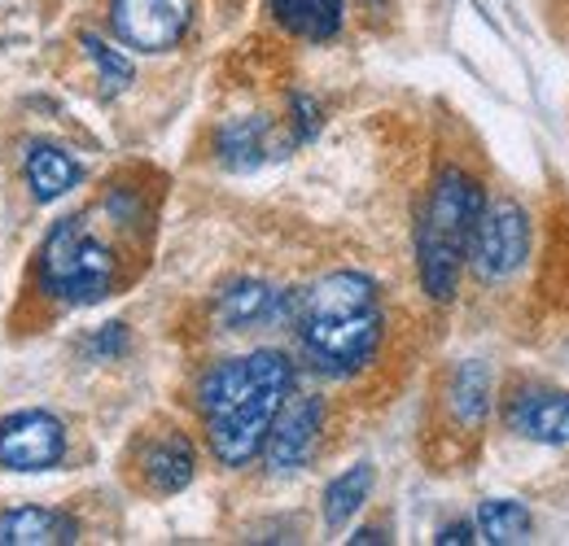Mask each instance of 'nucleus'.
<instances>
[{"label":"nucleus","instance_id":"nucleus-1","mask_svg":"<svg viewBox=\"0 0 569 546\" xmlns=\"http://www.w3.org/2000/svg\"><path fill=\"white\" fill-rule=\"evenodd\" d=\"M293 390V363L281 350H254L223 358L198 385V411L207 424L211 455L223 468H246L263 455L268 428Z\"/></svg>","mask_w":569,"mask_h":546},{"label":"nucleus","instance_id":"nucleus-2","mask_svg":"<svg viewBox=\"0 0 569 546\" xmlns=\"http://www.w3.org/2000/svg\"><path fill=\"white\" fill-rule=\"evenodd\" d=\"M289 324L316 372L338 381L363 372L386 333L377 284L363 272H329L302 293H289Z\"/></svg>","mask_w":569,"mask_h":546},{"label":"nucleus","instance_id":"nucleus-3","mask_svg":"<svg viewBox=\"0 0 569 546\" xmlns=\"http://www.w3.org/2000/svg\"><path fill=\"white\" fill-rule=\"evenodd\" d=\"M482 205H487V193L469 171H460V166L438 171L421 228H417V267H421V284L433 302L456 297V284H460L465 259H469V236L478 228Z\"/></svg>","mask_w":569,"mask_h":546},{"label":"nucleus","instance_id":"nucleus-4","mask_svg":"<svg viewBox=\"0 0 569 546\" xmlns=\"http://www.w3.org/2000/svg\"><path fill=\"white\" fill-rule=\"evenodd\" d=\"M119 284V250L92 228L88 214L62 219L40 250V289L67 306H92Z\"/></svg>","mask_w":569,"mask_h":546},{"label":"nucleus","instance_id":"nucleus-5","mask_svg":"<svg viewBox=\"0 0 569 546\" xmlns=\"http://www.w3.org/2000/svg\"><path fill=\"white\" fill-rule=\"evenodd\" d=\"M530 254V219L517 202H487L482 214H478V228L469 236V267L478 280L496 284V280H508V275L521 272Z\"/></svg>","mask_w":569,"mask_h":546},{"label":"nucleus","instance_id":"nucleus-6","mask_svg":"<svg viewBox=\"0 0 569 546\" xmlns=\"http://www.w3.org/2000/svg\"><path fill=\"white\" fill-rule=\"evenodd\" d=\"M67 459V428L49 411H18L0 419V468L49 473Z\"/></svg>","mask_w":569,"mask_h":546},{"label":"nucleus","instance_id":"nucleus-7","mask_svg":"<svg viewBox=\"0 0 569 546\" xmlns=\"http://www.w3.org/2000/svg\"><path fill=\"white\" fill-rule=\"evenodd\" d=\"M193 0H110V22L128 49L162 53L176 49L189 31Z\"/></svg>","mask_w":569,"mask_h":546},{"label":"nucleus","instance_id":"nucleus-8","mask_svg":"<svg viewBox=\"0 0 569 546\" xmlns=\"http://www.w3.org/2000/svg\"><path fill=\"white\" fill-rule=\"evenodd\" d=\"M325 433V403L316 394H298V398H284L272 428H268V442H263V459L272 473H298L307 468V459L316 455V442Z\"/></svg>","mask_w":569,"mask_h":546},{"label":"nucleus","instance_id":"nucleus-9","mask_svg":"<svg viewBox=\"0 0 569 546\" xmlns=\"http://www.w3.org/2000/svg\"><path fill=\"white\" fill-rule=\"evenodd\" d=\"M503 424L526 442L569 446V394L548 385H521L503 407Z\"/></svg>","mask_w":569,"mask_h":546},{"label":"nucleus","instance_id":"nucleus-10","mask_svg":"<svg viewBox=\"0 0 569 546\" xmlns=\"http://www.w3.org/2000/svg\"><path fill=\"white\" fill-rule=\"evenodd\" d=\"M289 320V293L268 280H232L214 297V324L223 333H259Z\"/></svg>","mask_w":569,"mask_h":546},{"label":"nucleus","instance_id":"nucleus-11","mask_svg":"<svg viewBox=\"0 0 569 546\" xmlns=\"http://www.w3.org/2000/svg\"><path fill=\"white\" fill-rule=\"evenodd\" d=\"M137 473H141L149 494H180L198 477V451L189 442V433L180 428H162L153 437H144L137 451Z\"/></svg>","mask_w":569,"mask_h":546},{"label":"nucleus","instance_id":"nucleus-12","mask_svg":"<svg viewBox=\"0 0 569 546\" xmlns=\"http://www.w3.org/2000/svg\"><path fill=\"white\" fill-rule=\"evenodd\" d=\"M277 153H281V144H277V132H272V119H263V114L228 119L214 132V158L228 171H254Z\"/></svg>","mask_w":569,"mask_h":546},{"label":"nucleus","instance_id":"nucleus-13","mask_svg":"<svg viewBox=\"0 0 569 546\" xmlns=\"http://www.w3.org/2000/svg\"><path fill=\"white\" fill-rule=\"evenodd\" d=\"M71 546L79 543V520L53 507H9L0 512V546Z\"/></svg>","mask_w":569,"mask_h":546},{"label":"nucleus","instance_id":"nucleus-14","mask_svg":"<svg viewBox=\"0 0 569 546\" xmlns=\"http://www.w3.org/2000/svg\"><path fill=\"white\" fill-rule=\"evenodd\" d=\"M83 180V166L58 144H31L27 153V189L36 202H58Z\"/></svg>","mask_w":569,"mask_h":546},{"label":"nucleus","instance_id":"nucleus-15","mask_svg":"<svg viewBox=\"0 0 569 546\" xmlns=\"http://www.w3.org/2000/svg\"><path fill=\"white\" fill-rule=\"evenodd\" d=\"M272 18L302 40H333L342 31L347 0H268Z\"/></svg>","mask_w":569,"mask_h":546},{"label":"nucleus","instance_id":"nucleus-16","mask_svg":"<svg viewBox=\"0 0 569 546\" xmlns=\"http://www.w3.org/2000/svg\"><path fill=\"white\" fill-rule=\"evenodd\" d=\"M451 415L465 428H478L491 415V367L482 358H465L451 376Z\"/></svg>","mask_w":569,"mask_h":546},{"label":"nucleus","instance_id":"nucleus-17","mask_svg":"<svg viewBox=\"0 0 569 546\" xmlns=\"http://www.w3.org/2000/svg\"><path fill=\"white\" fill-rule=\"evenodd\" d=\"M478 538L491 546H512V543H526V534H530V512H526V503H517V498H487L482 507H478Z\"/></svg>","mask_w":569,"mask_h":546},{"label":"nucleus","instance_id":"nucleus-18","mask_svg":"<svg viewBox=\"0 0 569 546\" xmlns=\"http://www.w3.org/2000/svg\"><path fill=\"white\" fill-rule=\"evenodd\" d=\"M368 494H372V464H356L342 477H333V485L325 489V525L342 529L359 507L368 503Z\"/></svg>","mask_w":569,"mask_h":546},{"label":"nucleus","instance_id":"nucleus-19","mask_svg":"<svg viewBox=\"0 0 569 546\" xmlns=\"http://www.w3.org/2000/svg\"><path fill=\"white\" fill-rule=\"evenodd\" d=\"M83 53L92 58V67L101 74V92L106 97H119L132 83V62L123 58V49H110L101 36H83Z\"/></svg>","mask_w":569,"mask_h":546},{"label":"nucleus","instance_id":"nucleus-20","mask_svg":"<svg viewBox=\"0 0 569 546\" xmlns=\"http://www.w3.org/2000/svg\"><path fill=\"white\" fill-rule=\"evenodd\" d=\"M123 350H128V328H123V324H106V328L88 342V354H92V358H119Z\"/></svg>","mask_w":569,"mask_h":546},{"label":"nucleus","instance_id":"nucleus-21","mask_svg":"<svg viewBox=\"0 0 569 546\" xmlns=\"http://www.w3.org/2000/svg\"><path fill=\"white\" fill-rule=\"evenodd\" d=\"M320 132V105L311 97H293V140H311Z\"/></svg>","mask_w":569,"mask_h":546},{"label":"nucleus","instance_id":"nucleus-22","mask_svg":"<svg viewBox=\"0 0 569 546\" xmlns=\"http://www.w3.org/2000/svg\"><path fill=\"white\" fill-rule=\"evenodd\" d=\"M438 546H469L478 543V529L469 525V520H456V525H447V529H438V538H433Z\"/></svg>","mask_w":569,"mask_h":546},{"label":"nucleus","instance_id":"nucleus-23","mask_svg":"<svg viewBox=\"0 0 569 546\" xmlns=\"http://www.w3.org/2000/svg\"><path fill=\"white\" fill-rule=\"evenodd\" d=\"M351 543H386V534L381 529H359Z\"/></svg>","mask_w":569,"mask_h":546}]
</instances>
